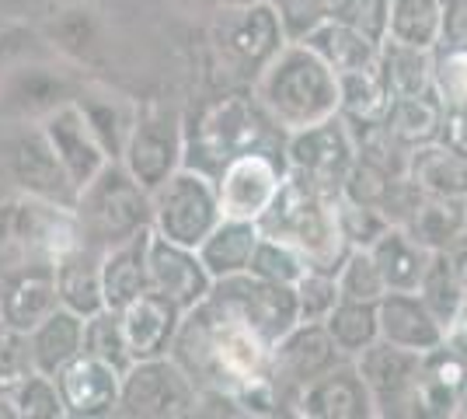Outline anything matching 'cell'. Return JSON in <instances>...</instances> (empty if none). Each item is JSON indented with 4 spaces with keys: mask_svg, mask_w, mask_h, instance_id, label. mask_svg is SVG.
<instances>
[{
    "mask_svg": "<svg viewBox=\"0 0 467 419\" xmlns=\"http://www.w3.org/2000/svg\"><path fill=\"white\" fill-rule=\"evenodd\" d=\"M269 353L273 346L213 294L182 315L171 342V357L189 371L195 388L227 395L269 378Z\"/></svg>",
    "mask_w": 467,
    "mask_h": 419,
    "instance_id": "cell-1",
    "label": "cell"
},
{
    "mask_svg": "<svg viewBox=\"0 0 467 419\" xmlns=\"http://www.w3.org/2000/svg\"><path fill=\"white\" fill-rule=\"evenodd\" d=\"M283 147H286V133L262 109V101L244 91H227L210 105H202L192 126H185V161L182 164L216 179L227 161L252 154V151H269V154L283 158Z\"/></svg>",
    "mask_w": 467,
    "mask_h": 419,
    "instance_id": "cell-2",
    "label": "cell"
},
{
    "mask_svg": "<svg viewBox=\"0 0 467 419\" xmlns=\"http://www.w3.org/2000/svg\"><path fill=\"white\" fill-rule=\"evenodd\" d=\"M335 196L338 193L286 168L283 185L269 203V210L262 214L258 227L265 238L283 241L293 252H300L311 269L338 273L342 259L349 256V245L335 220Z\"/></svg>",
    "mask_w": 467,
    "mask_h": 419,
    "instance_id": "cell-3",
    "label": "cell"
},
{
    "mask_svg": "<svg viewBox=\"0 0 467 419\" xmlns=\"http://www.w3.org/2000/svg\"><path fill=\"white\" fill-rule=\"evenodd\" d=\"M254 99L283 133L338 112V74L304 42H286L254 78Z\"/></svg>",
    "mask_w": 467,
    "mask_h": 419,
    "instance_id": "cell-4",
    "label": "cell"
},
{
    "mask_svg": "<svg viewBox=\"0 0 467 419\" xmlns=\"http://www.w3.org/2000/svg\"><path fill=\"white\" fill-rule=\"evenodd\" d=\"M78 217L84 238L109 248L150 227V193L126 172L122 161H109L78 196Z\"/></svg>",
    "mask_w": 467,
    "mask_h": 419,
    "instance_id": "cell-5",
    "label": "cell"
},
{
    "mask_svg": "<svg viewBox=\"0 0 467 419\" xmlns=\"http://www.w3.org/2000/svg\"><path fill=\"white\" fill-rule=\"evenodd\" d=\"M80 241L84 227L74 206H59L28 193L0 206V245L32 262H57Z\"/></svg>",
    "mask_w": 467,
    "mask_h": 419,
    "instance_id": "cell-6",
    "label": "cell"
},
{
    "mask_svg": "<svg viewBox=\"0 0 467 419\" xmlns=\"http://www.w3.org/2000/svg\"><path fill=\"white\" fill-rule=\"evenodd\" d=\"M216 224H220L216 182L189 164H182L171 179L150 193V227L161 238L199 248Z\"/></svg>",
    "mask_w": 467,
    "mask_h": 419,
    "instance_id": "cell-7",
    "label": "cell"
},
{
    "mask_svg": "<svg viewBox=\"0 0 467 419\" xmlns=\"http://www.w3.org/2000/svg\"><path fill=\"white\" fill-rule=\"evenodd\" d=\"M195 405H199V388L171 353L133 360L122 374V395H119L122 416L178 419L192 416Z\"/></svg>",
    "mask_w": 467,
    "mask_h": 419,
    "instance_id": "cell-8",
    "label": "cell"
},
{
    "mask_svg": "<svg viewBox=\"0 0 467 419\" xmlns=\"http://www.w3.org/2000/svg\"><path fill=\"white\" fill-rule=\"evenodd\" d=\"M119 161L147 193H154L157 185H164L185 161V126L168 109L140 112L130 126V137L122 143Z\"/></svg>",
    "mask_w": 467,
    "mask_h": 419,
    "instance_id": "cell-9",
    "label": "cell"
},
{
    "mask_svg": "<svg viewBox=\"0 0 467 419\" xmlns=\"http://www.w3.org/2000/svg\"><path fill=\"white\" fill-rule=\"evenodd\" d=\"M210 294L216 300H223L231 311H237L269 346H275L300 321L296 290L286 287V283H273V279L265 277H254L252 269L213 279V290Z\"/></svg>",
    "mask_w": 467,
    "mask_h": 419,
    "instance_id": "cell-10",
    "label": "cell"
},
{
    "mask_svg": "<svg viewBox=\"0 0 467 419\" xmlns=\"http://www.w3.org/2000/svg\"><path fill=\"white\" fill-rule=\"evenodd\" d=\"M367 384L377 416H419V367L422 353L377 340L352 357Z\"/></svg>",
    "mask_w": 467,
    "mask_h": 419,
    "instance_id": "cell-11",
    "label": "cell"
},
{
    "mask_svg": "<svg viewBox=\"0 0 467 419\" xmlns=\"http://www.w3.org/2000/svg\"><path fill=\"white\" fill-rule=\"evenodd\" d=\"M283 158H286L290 172L325 185L331 193H338L346 172L356 161V143H352L349 122L335 112L328 120L314 122V126L293 130V133H286Z\"/></svg>",
    "mask_w": 467,
    "mask_h": 419,
    "instance_id": "cell-12",
    "label": "cell"
},
{
    "mask_svg": "<svg viewBox=\"0 0 467 419\" xmlns=\"http://www.w3.org/2000/svg\"><path fill=\"white\" fill-rule=\"evenodd\" d=\"M216 46L223 49V60L258 78L286 46L273 0H258L248 7H223V15L216 21Z\"/></svg>",
    "mask_w": 467,
    "mask_h": 419,
    "instance_id": "cell-13",
    "label": "cell"
},
{
    "mask_svg": "<svg viewBox=\"0 0 467 419\" xmlns=\"http://www.w3.org/2000/svg\"><path fill=\"white\" fill-rule=\"evenodd\" d=\"M342 350L335 346L325 321H296L269 353V378L279 388V399H296V392L314 378H321L335 363H342Z\"/></svg>",
    "mask_w": 467,
    "mask_h": 419,
    "instance_id": "cell-14",
    "label": "cell"
},
{
    "mask_svg": "<svg viewBox=\"0 0 467 419\" xmlns=\"http://www.w3.org/2000/svg\"><path fill=\"white\" fill-rule=\"evenodd\" d=\"M283 175H286V161L269 151H252V154L227 161L213 179L220 217L262 220L283 185Z\"/></svg>",
    "mask_w": 467,
    "mask_h": 419,
    "instance_id": "cell-15",
    "label": "cell"
},
{
    "mask_svg": "<svg viewBox=\"0 0 467 419\" xmlns=\"http://www.w3.org/2000/svg\"><path fill=\"white\" fill-rule=\"evenodd\" d=\"M122 374L116 363L80 350L74 360H67L57 374V388L67 416L74 419H98L119 413V395H122Z\"/></svg>",
    "mask_w": 467,
    "mask_h": 419,
    "instance_id": "cell-16",
    "label": "cell"
},
{
    "mask_svg": "<svg viewBox=\"0 0 467 419\" xmlns=\"http://www.w3.org/2000/svg\"><path fill=\"white\" fill-rule=\"evenodd\" d=\"M147 287L175 300L182 311H192L195 304L210 298L213 277L199 259V252L189 245H178L154 235L150 227V245H147Z\"/></svg>",
    "mask_w": 467,
    "mask_h": 419,
    "instance_id": "cell-17",
    "label": "cell"
},
{
    "mask_svg": "<svg viewBox=\"0 0 467 419\" xmlns=\"http://www.w3.org/2000/svg\"><path fill=\"white\" fill-rule=\"evenodd\" d=\"M42 133L49 140V147L57 151L63 172L70 175V182L78 185V193H84L91 182L98 179V172L109 164V151L101 147V140L95 137L88 116L80 112V105L74 99L63 101L59 109H53L46 122H42Z\"/></svg>",
    "mask_w": 467,
    "mask_h": 419,
    "instance_id": "cell-18",
    "label": "cell"
},
{
    "mask_svg": "<svg viewBox=\"0 0 467 419\" xmlns=\"http://www.w3.org/2000/svg\"><path fill=\"white\" fill-rule=\"evenodd\" d=\"M296 416L311 419H373V399L367 392V384L359 378L356 363L342 360L331 371H325L321 378H314L311 384H304L296 392Z\"/></svg>",
    "mask_w": 467,
    "mask_h": 419,
    "instance_id": "cell-19",
    "label": "cell"
},
{
    "mask_svg": "<svg viewBox=\"0 0 467 419\" xmlns=\"http://www.w3.org/2000/svg\"><path fill=\"white\" fill-rule=\"evenodd\" d=\"M182 308L175 300H168L157 290H143L130 300L126 308H119V321H122V336L130 346V357L133 360H150L171 353V342L178 336V325H182Z\"/></svg>",
    "mask_w": 467,
    "mask_h": 419,
    "instance_id": "cell-20",
    "label": "cell"
},
{
    "mask_svg": "<svg viewBox=\"0 0 467 419\" xmlns=\"http://www.w3.org/2000/svg\"><path fill=\"white\" fill-rule=\"evenodd\" d=\"M59 308L53 262H32L0 283V325L32 332Z\"/></svg>",
    "mask_w": 467,
    "mask_h": 419,
    "instance_id": "cell-21",
    "label": "cell"
},
{
    "mask_svg": "<svg viewBox=\"0 0 467 419\" xmlns=\"http://www.w3.org/2000/svg\"><path fill=\"white\" fill-rule=\"evenodd\" d=\"M377 329L380 340L394 342L411 353H429L447 342V325L426 308L415 290H388L377 300Z\"/></svg>",
    "mask_w": 467,
    "mask_h": 419,
    "instance_id": "cell-22",
    "label": "cell"
},
{
    "mask_svg": "<svg viewBox=\"0 0 467 419\" xmlns=\"http://www.w3.org/2000/svg\"><path fill=\"white\" fill-rule=\"evenodd\" d=\"M11 172L18 179L21 193L28 196H39V200L59 203V206H74L78 210V185L70 182V175L63 172L57 151L49 147V140L42 130L36 133H25L15 143V154H11Z\"/></svg>",
    "mask_w": 467,
    "mask_h": 419,
    "instance_id": "cell-23",
    "label": "cell"
},
{
    "mask_svg": "<svg viewBox=\"0 0 467 419\" xmlns=\"http://www.w3.org/2000/svg\"><path fill=\"white\" fill-rule=\"evenodd\" d=\"M101 245L95 241H80L70 252H63L53 269H57V294L59 304L78 311L80 319L95 315L105 308V294H101Z\"/></svg>",
    "mask_w": 467,
    "mask_h": 419,
    "instance_id": "cell-24",
    "label": "cell"
},
{
    "mask_svg": "<svg viewBox=\"0 0 467 419\" xmlns=\"http://www.w3.org/2000/svg\"><path fill=\"white\" fill-rule=\"evenodd\" d=\"M147 245H150V227H143L133 238L109 245L101 252V294H105V308L119 311L137 294L147 290Z\"/></svg>",
    "mask_w": 467,
    "mask_h": 419,
    "instance_id": "cell-25",
    "label": "cell"
},
{
    "mask_svg": "<svg viewBox=\"0 0 467 419\" xmlns=\"http://www.w3.org/2000/svg\"><path fill=\"white\" fill-rule=\"evenodd\" d=\"M405 179H409L422 196L467 203V161L461 158V154H453L450 147H443L440 140L411 151Z\"/></svg>",
    "mask_w": 467,
    "mask_h": 419,
    "instance_id": "cell-26",
    "label": "cell"
},
{
    "mask_svg": "<svg viewBox=\"0 0 467 419\" xmlns=\"http://www.w3.org/2000/svg\"><path fill=\"white\" fill-rule=\"evenodd\" d=\"M258 238H262L258 220L220 217V224L202 238V245L195 252H199V259H202L210 277L223 279V277H234V273H244L252 266Z\"/></svg>",
    "mask_w": 467,
    "mask_h": 419,
    "instance_id": "cell-27",
    "label": "cell"
},
{
    "mask_svg": "<svg viewBox=\"0 0 467 419\" xmlns=\"http://www.w3.org/2000/svg\"><path fill=\"white\" fill-rule=\"evenodd\" d=\"M377 67L384 74L390 99H409V95L436 91V49H419V46L384 39Z\"/></svg>",
    "mask_w": 467,
    "mask_h": 419,
    "instance_id": "cell-28",
    "label": "cell"
},
{
    "mask_svg": "<svg viewBox=\"0 0 467 419\" xmlns=\"http://www.w3.org/2000/svg\"><path fill=\"white\" fill-rule=\"evenodd\" d=\"M401 227L429 252H450L467 235V203L419 196L411 217Z\"/></svg>",
    "mask_w": 467,
    "mask_h": 419,
    "instance_id": "cell-29",
    "label": "cell"
},
{
    "mask_svg": "<svg viewBox=\"0 0 467 419\" xmlns=\"http://www.w3.org/2000/svg\"><path fill=\"white\" fill-rule=\"evenodd\" d=\"M370 256L388 290H419V279H422L429 262V248H422L405 227L390 224L370 245Z\"/></svg>",
    "mask_w": 467,
    "mask_h": 419,
    "instance_id": "cell-30",
    "label": "cell"
},
{
    "mask_svg": "<svg viewBox=\"0 0 467 419\" xmlns=\"http://www.w3.org/2000/svg\"><path fill=\"white\" fill-rule=\"evenodd\" d=\"M304 46H311L321 60L328 63L335 74H349V70H363L373 67L380 57V42H373L370 36H363L359 28L342 25V21L328 18L325 25H317L311 36L304 39Z\"/></svg>",
    "mask_w": 467,
    "mask_h": 419,
    "instance_id": "cell-31",
    "label": "cell"
},
{
    "mask_svg": "<svg viewBox=\"0 0 467 419\" xmlns=\"http://www.w3.org/2000/svg\"><path fill=\"white\" fill-rule=\"evenodd\" d=\"M28 340H32L36 371L53 378L67 360H74L84 350V319H80L78 311H70V308L59 304L49 319L39 321L28 332Z\"/></svg>",
    "mask_w": 467,
    "mask_h": 419,
    "instance_id": "cell-32",
    "label": "cell"
},
{
    "mask_svg": "<svg viewBox=\"0 0 467 419\" xmlns=\"http://www.w3.org/2000/svg\"><path fill=\"white\" fill-rule=\"evenodd\" d=\"M440 122H443V101L436 91H422V95H409V99H390V109L384 116L388 133L405 151L426 147L440 140Z\"/></svg>",
    "mask_w": 467,
    "mask_h": 419,
    "instance_id": "cell-33",
    "label": "cell"
},
{
    "mask_svg": "<svg viewBox=\"0 0 467 419\" xmlns=\"http://www.w3.org/2000/svg\"><path fill=\"white\" fill-rule=\"evenodd\" d=\"M388 109H390V91L377 63L363 67V70L338 74V116L349 122V126L384 122Z\"/></svg>",
    "mask_w": 467,
    "mask_h": 419,
    "instance_id": "cell-34",
    "label": "cell"
},
{
    "mask_svg": "<svg viewBox=\"0 0 467 419\" xmlns=\"http://www.w3.org/2000/svg\"><path fill=\"white\" fill-rule=\"evenodd\" d=\"M443 32V0H388V36L384 39L436 49Z\"/></svg>",
    "mask_w": 467,
    "mask_h": 419,
    "instance_id": "cell-35",
    "label": "cell"
},
{
    "mask_svg": "<svg viewBox=\"0 0 467 419\" xmlns=\"http://www.w3.org/2000/svg\"><path fill=\"white\" fill-rule=\"evenodd\" d=\"M325 329L331 332L335 346L342 350V357L363 353L370 342L380 340L377 329V304L373 300H338L335 311L325 319Z\"/></svg>",
    "mask_w": 467,
    "mask_h": 419,
    "instance_id": "cell-36",
    "label": "cell"
},
{
    "mask_svg": "<svg viewBox=\"0 0 467 419\" xmlns=\"http://www.w3.org/2000/svg\"><path fill=\"white\" fill-rule=\"evenodd\" d=\"M415 294L426 300L429 311L450 329V321L457 319V311H461V304H464V290H461V283H457L450 252H429L426 273L419 279V290H415Z\"/></svg>",
    "mask_w": 467,
    "mask_h": 419,
    "instance_id": "cell-37",
    "label": "cell"
},
{
    "mask_svg": "<svg viewBox=\"0 0 467 419\" xmlns=\"http://www.w3.org/2000/svg\"><path fill=\"white\" fill-rule=\"evenodd\" d=\"M352 143H356V158L388 172L390 179H405L409 172V151L388 133L384 122H370V126H349Z\"/></svg>",
    "mask_w": 467,
    "mask_h": 419,
    "instance_id": "cell-38",
    "label": "cell"
},
{
    "mask_svg": "<svg viewBox=\"0 0 467 419\" xmlns=\"http://www.w3.org/2000/svg\"><path fill=\"white\" fill-rule=\"evenodd\" d=\"M11 101L18 105L21 112H42V116H49L63 101H70V91L46 67H32L21 78H15V84H11Z\"/></svg>",
    "mask_w": 467,
    "mask_h": 419,
    "instance_id": "cell-39",
    "label": "cell"
},
{
    "mask_svg": "<svg viewBox=\"0 0 467 419\" xmlns=\"http://www.w3.org/2000/svg\"><path fill=\"white\" fill-rule=\"evenodd\" d=\"M335 279H338L342 300H373L377 304V300L388 294L384 277H380V269L373 262L370 248H349V256L342 259Z\"/></svg>",
    "mask_w": 467,
    "mask_h": 419,
    "instance_id": "cell-40",
    "label": "cell"
},
{
    "mask_svg": "<svg viewBox=\"0 0 467 419\" xmlns=\"http://www.w3.org/2000/svg\"><path fill=\"white\" fill-rule=\"evenodd\" d=\"M84 350L101 360H109V363H116L119 371H126V367L133 363L130 346H126V336H122L119 311L101 308V311H95V315L84 319Z\"/></svg>",
    "mask_w": 467,
    "mask_h": 419,
    "instance_id": "cell-41",
    "label": "cell"
},
{
    "mask_svg": "<svg viewBox=\"0 0 467 419\" xmlns=\"http://www.w3.org/2000/svg\"><path fill=\"white\" fill-rule=\"evenodd\" d=\"M335 220H338V231H342V238H346L349 248H370L373 241L390 227V220L377 206L352 203L342 193L335 196Z\"/></svg>",
    "mask_w": 467,
    "mask_h": 419,
    "instance_id": "cell-42",
    "label": "cell"
},
{
    "mask_svg": "<svg viewBox=\"0 0 467 419\" xmlns=\"http://www.w3.org/2000/svg\"><path fill=\"white\" fill-rule=\"evenodd\" d=\"M252 269L254 277H265L273 279V283H286V287H296V279L304 277L311 266L304 262V256L300 252H293L290 245H283V241L275 238H258V245H254V256H252Z\"/></svg>",
    "mask_w": 467,
    "mask_h": 419,
    "instance_id": "cell-43",
    "label": "cell"
},
{
    "mask_svg": "<svg viewBox=\"0 0 467 419\" xmlns=\"http://www.w3.org/2000/svg\"><path fill=\"white\" fill-rule=\"evenodd\" d=\"M11 402H15V413L21 419H63L67 416V409H63V399H59V388H57V378H49V374H32V378H25L11 392Z\"/></svg>",
    "mask_w": 467,
    "mask_h": 419,
    "instance_id": "cell-44",
    "label": "cell"
},
{
    "mask_svg": "<svg viewBox=\"0 0 467 419\" xmlns=\"http://www.w3.org/2000/svg\"><path fill=\"white\" fill-rule=\"evenodd\" d=\"M293 290H296L300 321H325L335 311V304L342 300L338 279H335V273H325V269H307L304 277L296 279Z\"/></svg>",
    "mask_w": 467,
    "mask_h": 419,
    "instance_id": "cell-45",
    "label": "cell"
},
{
    "mask_svg": "<svg viewBox=\"0 0 467 419\" xmlns=\"http://www.w3.org/2000/svg\"><path fill=\"white\" fill-rule=\"evenodd\" d=\"M32 374H36V357H32L28 332L0 325V395L15 392L21 381Z\"/></svg>",
    "mask_w": 467,
    "mask_h": 419,
    "instance_id": "cell-46",
    "label": "cell"
},
{
    "mask_svg": "<svg viewBox=\"0 0 467 419\" xmlns=\"http://www.w3.org/2000/svg\"><path fill=\"white\" fill-rule=\"evenodd\" d=\"M80 105V112L88 116V122H91V130H95V137L101 140V147L109 151V158L119 161L122 158V143H126V137H130V126H133V120H126V116H119L116 109V99L112 101H98V99H74Z\"/></svg>",
    "mask_w": 467,
    "mask_h": 419,
    "instance_id": "cell-47",
    "label": "cell"
},
{
    "mask_svg": "<svg viewBox=\"0 0 467 419\" xmlns=\"http://www.w3.org/2000/svg\"><path fill=\"white\" fill-rule=\"evenodd\" d=\"M394 182L388 172H380V168H373L367 161H352V168L346 172V179H342V196L352 203H363V206H377L380 214H384V203H388L390 189H394Z\"/></svg>",
    "mask_w": 467,
    "mask_h": 419,
    "instance_id": "cell-48",
    "label": "cell"
},
{
    "mask_svg": "<svg viewBox=\"0 0 467 419\" xmlns=\"http://www.w3.org/2000/svg\"><path fill=\"white\" fill-rule=\"evenodd\" d=\"M286 42H304L331 18V0H273Z\"/></svg>",
    "mask_w": 467,
    "mask_h": 419,
    "instance_id": "cell-49",
    "label": "cell"
},
{
    "mask_svg": "<svg viewBox=\"0 0 467 419\" xmlns=\"http://www.w3.org/2000/svg\"><path fill=\"white\" fill-rule=\"evenodd\" d=\"M331 18L359 28L373 42L388 36V0H331Z\"/></svg>",
    "mask_w": 467,
    "mask_h": 419,
    "instance_id": "cell-50",
    "label": "cell"
},
{
    "mask_svg": "<svg viewBox=\"0 0 467 419\" xmlns=\"http://www.w3.org/2000/svg\"><path fill=\"white\" fill-rule=\"evenodd\" d=\"M436 95L443 105H467V49L436 57Z\"/></svg>",
    "mask_w": 467,
    "mask_h": 419,
    "instance_id": "cell-51",
    "label": "cell"
},
{
    "mask_svg": "<svg viewBox=\"0 0 467 419\" xmlns=\"http://www.w3.org/2000/svg\"><path fill=\"white\" fill-rule=\"evenodd\" d=\"M440 53L467 49V0H443V32H440Z\"/></svg>",
    "mask_w": 467,
    "mask_h": 419,
    "instance_id": "cell-52",
    "label": "cell"
},
{
    "mask_svg": "<svg viewBox=\"0 0 467 419\" xmlns=\"http://www.w3.org/2000/svg\"><path fill=\"white\" fill-rule=\"evenodd\" d=\"M440 143L467 161V105H443Z\"/></svg>",
    "mask_w": 467,
    "mask_h": 419,
    "instance_id": "cell-53",
    "label": "cell"
},
{
    "mask_svg": "<svg viewBox=\"0 0 467 419\" xmlns=\"http://www.w3.org/2000/svg\"><path fill=\"white\" fill-rule=\"evenodd\" d=\"M447 342L453 346V350H461V353L467 357V298H464V304H461V311H457V319L450 321Z\"/></svg>",
    "mask_w": 467,
    "mask_h": 419,
    "instance_id": "cell-54",
    "label": "cell"
},
{
    "mask_svg": "<svg viewBox=\"0 0 467 419\" xmlns=\"http://www.w3.org/2000/svg\"><path fill=\"white\" fill-rule=\"evenodd\" d=\"M450 262H453L457 283H461V290H464V298H467V235L450 248Z\"/></svg>",
    "mask_w": 467,
    "mask_h": 419,
    "instance_id": "cell-55",
    "label": "cell"
},
{
    "mask_svg": "<svg viewBox=\"0 0 467 419\" xmlns=\"http://www.w3.org/2000/svg\"><path fill=\"white\" fill-rule=\"evenodd\" d=\"M453 419H467V384L461 388V399H457V416Z\"/></svg>",
    "mask_w": 467,
    "mask_h": 419,
    "instance_id": "cell-56",
    "label": "cell"
},
{
    "mask_svg": "<svg viewBox=\"0 0 467 419\" xmlns=\"http://www.w3.org/2000/svg\"><path fill=\"white\" fill-rule=\"evenodd\" d=\"M248 4H258V0H220V7H248Z\"/></svg>",
    "mask_w": 467,
    "mask_h": 419,
    "instance_id": "cell-57",
    "label": "cell"
},
{
    "mask_svg": "<svg viewBox=\"0 0 467 419\" xmlns=\"http://www.w3.org/2000/svg\"><path fill=\"white\" fill-rule=\"evenodd\" d=\"M195 4H220V0H195Z\"/></svg>",
    "mask_w": 467,
    "mask_h": 419,
    "instance_id": "cell-58",
    "label": "cell"
}]
</instances>
